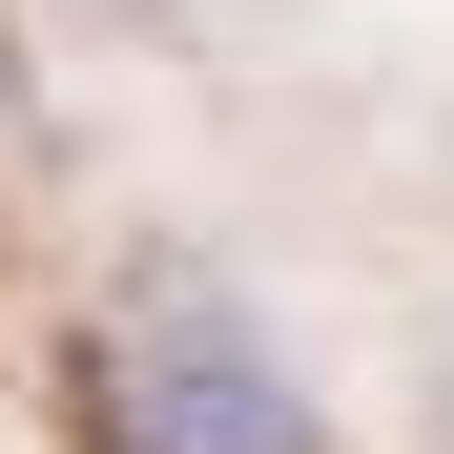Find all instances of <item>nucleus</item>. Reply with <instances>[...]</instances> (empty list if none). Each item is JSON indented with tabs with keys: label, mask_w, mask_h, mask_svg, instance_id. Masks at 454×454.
Instances as JSON below:
<instances>
[{
	"label": "nucleus",
	"mask_w": 454,
	"mask_h": 454,
	"mask_svg": "<svg viewBox=\"0 0 454 454\" xmlns=\"http://www.w3.org/2000/svg\"><path fill=\"white\" fill-rule=\"evenodd\" d=\"M104 434H124V454H310V393H289L269 331H227V310H145V331L104 351Z\"/></svg>",
	"instance_id": "1"
},
{
	"label": "nucleus",
	"mask_w": 454,
	"mask_h": 454,
	"mask_svg": "<svg viewBox=\"0 0 454 454\" xmlns=\"http://www.w3.org/2000/svg\"><path fill=\"white\" fill-rule=\"evenodd\" d=\"M42 21H83V42H166V21H207V0H42Z\"/></svg>",
	"instance_id": "2"
},
{
	"label": "nucleus",
	"mask_w": 454,
	"mask_h": 454,
	"mask_svg": "<svg viewBox=\"0 0 454 454\" xmlns=\"http://www.w3.org/2000/svg\"><path fill=\"white\" fill-rule=\"evenodd\" d=\"M413 454H454V331L413 351Z\"/></svg>",
	"instance_id": "3"
}]
</instances>
